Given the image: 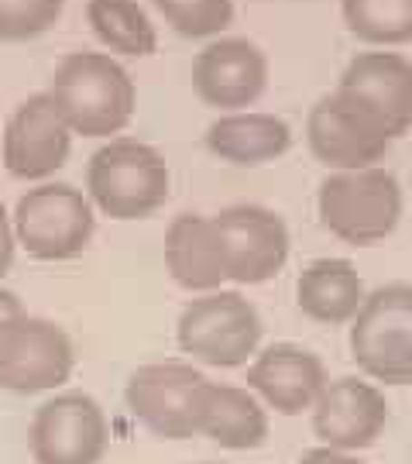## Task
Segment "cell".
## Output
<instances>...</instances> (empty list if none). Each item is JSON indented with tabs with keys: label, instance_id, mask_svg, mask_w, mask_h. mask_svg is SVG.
Returning <instances> with one entry per match:
<instances>
[{
	"label": "cell",
	"instance_id": "cell-2",
	"mask_svg": "<svg viewBox=\"0 0 412 464\" xmlns=\"http://www.w3.org/2000/svg\"><path fill=\"white\" fill-rule=\"evenodd\" d=\"M168 166L138 138H110L86 166L90 203L110 220H145L168 199Z\"/></svg>",
	"mask_w": 412,
	"mask_h": 464
},
{
	"label": "cell",
	"instance_id": "cell-27",
	"mask_svg": "<svg viewBox=\"0 0 412 464\" xmlns=\"http://www.w3.org/2000/svg\"><path fill=\"white\" fill-rule=\"evenodd\" d=\"M24 314V306H21V299L11 293V289H0V327L4 324H11L14 316Z\"/></svg>",
	"mask_w": 412,
	"mask_h": 464
},
{
	"label": "cell",
	"instance_id": "cell-26",
	"mask_svg": "<svg viewBox=\"0 0 412 464\" xmlns=\"http://www.w3.org/2000/svg\"><path fill=\"white\" fill-rule=\"evenodd\" d=\"M299 464H364L358 454H350V450H333V448H313L306 450L302 458H299Z\"/></svg>",
	"mask_w": 412,
	"mask_h": 464
},
{
	"label": "cell",
	"instance_id": "cell-7",
	"mask_svg": "<svg viewBox=\"0 0 412 464\" xmlns=\"http://www.w3.org/2000/svg\"><path fill=\"white\" fill-rule=\"evenodd\" d=\"M210 379L186 362H155L131 372L124 399L131 416L162 440H189L199 433V410Z\"/></svg>",
	"mask_w": 412,
	"mask_h": 464
},
{
	"label": "cell",
	"instance_id": "cell-11",
	"mask_svg": "<svg viewBox=\"0 0 412 464\" xmlns=\"http://www.w3.org/2000/svg\"><path fill=\"white\" fill-rule=\"evenodd\" d=\"M110 448V423L93 396L62 392L38 406L32 420L34 464H100Z\"/></svg>",
	"mask_w": 412,
	"mask_h": 464
},
{
	"label": "cell",
	"instance_id": "cell-20",
	"mask_svg": "<svg viewBox=\"0 0 412 464\" xmlns=\"http://www.w3.org/2000/svg\"><path fill=\"white\" fill-rule=\"evenodd\" d=\"M364 282L347 258H316L299 272L296 303L299 310L327 327L350 324L364 303Z\"/></svg>",
	"mask_w": 412,
	"mask_h": 464
},
{
	"label": "cell",
	"instance_id": "cell-22",
	"mask_svg": "<svg viewBox=\"0 0 412 464\" xmlns=\"http://www.w3.org/2000/svg\"><path fill=\"white\" fill-rule=\"evenodd\" d=\"M344 24L354 38L368 45H409L412 42V0H340Z\"/></svg>",
	"mask_w": 412,
	"mask_h": 464
},
{
	"label": "cell",
	"instance_id": "cell-5",
	"mask_svg": "<svg viewBox=\"0 0 412 464\" xmlns=\"http://www.w3.org/2000/svg\"><path fill=\"white\" fill-rule=\"evenodd\" d=\"M262 316L237 289L199 293L176 324L182 354L214 368H241L262 344Z\"/></svg>",
	"mask_w": 412,
	"mask_h": 464
},
{
	"label": "cell",
	"instance_id": "cell-25",
	"mask_svg": "<svg viewBox=\"0 0 412 464\" xmlns=\"http://www.w3.org/2000/svg\"><path fill=\"white\" fill-rule=\"evenodd\" d=\"M14 227H11V217L4 210V203H0V279L11 272L14 266Z\"/></svg>",
	"mask_w": 412,
	"mask_h": 464
},
{
	"label": "cell",
	"instance_id": "cell-13",
	"mask_svg": "<svg viewBox=\"0 0 412 464\" xmlns=\"http://www.w3.org/2000/svg\"><path fill=\"white\" fill-rule=\"evenodd\" d=\"M313 433L323 448L364 450L371 448L388 427V399L375 382L358 375H340L323 385L313 402Z\"/></svg>",
	"mask_w": 412,
	"mask_h": 464
},
{
	"label": "cell",
	"instance_id": "cell-8",
	"mask_svg": "<svg viewBox=\"0 0 412 464\" xmlns=\"http://www.w3.org/2000/svg\"><path fill=\"white\" fill-rule=\"evenodd\" d=\"M306 141L316 162L333 172H354L381 162L392 134L361 100L333 90L330 97L316 100L306 117Z\"/></svg>",
	"mask_w": 412,
	"mask_h": 464
},
{
	"label": "cell",
	"instance_id": "cell-18",
	"mask_svg": "<svg viewBox=\"0 0 412 464\" xmlns=\"http://www.w3.org/2000/svg\"><path fill=\"white\" fill-rule=\"evenodd\" d=\"M292 145L289 124L275 114L262 111H234L220 114L206 128V149L214 151L220 162L231 166H264L285 155Z\"/></svg>",
	"mask_w": 412,
	"mask_h": 464
},
{
	"label": "cell",
	"instance_id": "cell-28",
	"mask_svg": "<svg viewBox=\"0 0 412 464\" xmlns=\"http://www.w3.org/2000/svg\"><path fill=\"white\" fill-rule=\"evenodd\" d=\"M203 464H216V461H203Z\"/></svg>",
	"mask_w": 412,
	"mask_h": 464
},
{
	"label": "cell",
	"instance_id": "cell-23",
	"mask_svg": "<svg viewBox=\"0 0 412 464\" xmlns=\"http://www.w3.org/2000/svg\"><path fill=\"white\" fill-rule=\"evenodd\" d=\"M151 7L182 38H214L234 21L231 0H151Z\"/></svg>",
	"mask_w": 412,
	"mask_h": 464
},
{
	"label": "cell",
	"instance_id": "cell-1",
	"mask_svg": "<svg viewBox=\"0 0 412 464\" xmlns=\"http://www.w3.org/2000/svg\"><path fill=\"white\" fill-rule=\"evenodd\" d=\"M69 131L82 138H110L134 117L138 90L131 72L107 52H69L49 86Z\"/></svg>",
	"mask_w": 412,
	"mask_h": 464
},
{
	"label": "cell",
	"instance_id": "cell-9",
	"mask_svg": "<svg viewBox=\"0 0 412 464\" xmlns=\"http://www.w3.org/2000/svg\"><path fill=\"white\" fill-rule=\"evenodd\" d=\"M227 282L258 285L279 276L289 262V227L275 210L258 203H234L210 217Z\"/></svg>",
	"mask_w": 412,
	"mask_h": 464
},
{
	"label": "cell",
	"instance_id": "cell-19",
	"mask_svg": "<svg viewBox=\"0 0 412 464\" xmlns=\"http://www.w3.org/2000/svg\"><path fill=\"white\" fill-rule=\"evenodd\" d=\"M199 437L227 450L262 448L268 440V410L251 389L210 382L199 410Z\"/></svg>",
	"mask_w": 412,
	"mask_h": 464
},
{
	"label": "cell",
	"instance_id": "cell-6",
	"mask_svg": "<svg viewBox=\"0 0 412 464\" xmlns=\"http://www.w3.org/2000/svg\"><path fill=\"white\" fill-rule=\"evenodd\" d=\"M14 241L38 262H66L90 248L97 227L93 203L69 183H42L17 199Z\"/></svg>",
	"mask_w": 412,
	"mask_h": 464
},
{
	"label": "cell",
	"instance_id": "cell-15",
	"mask_svg": "<svg viewBox=\"0 0 412 464\" xmlns=\"http://www.w3.org/2000/svg\"><path fill=\"white\" fill-rule=\"evenodd\" d=\"M247 389L282 416H302L313 410L316 396L327 385V365L302 344H272L247 365Z\"/></svg>",
	"mask_w": 412,
	"mask_h": 464
},
{
	"label": "cell",
	"instance_id": "cell-16",
	"mask_svg": "<svg viewBox=\"0 0 412 464\" xmlns=\"http://www.w3.org/2000/svg\"><path fill=\"white\" fill-rule=\"evenodd\" d=\"M340 93L361 100L392 141L412 128V63L398 52H358L340 72Z\"/></svg>",
	"mask_w": 412,
	"mask_h": 464
},
{
	"label": "cell",
	"instance_id": "cell-4",
	"mask_svg": "<svg viewBox=\"0 0 412 464\" xmlns=\"http://www.w3.org/2000/svg\"><path fill=\"white\" fill-rule=\"evenodd\" d=\"M350 358L368 379L412 385V282H388L364 296L350 320Z\"/></svg>",
	"mask_w": 412,
	"mask_h": 464
},
{
	"label": "cell",
	"instance_id": "cell-12",
	"mask_svg": "<svg viewBox=\"0 0 412 464\" xmlns=\"http://www.w3.org/2000/svg\"><path fill=\"white\" fill-rule=\"evenodd\" d=\"M72 131L52 93H34L17 103L4 128V169L14 179H49L66 166Z\"/></svg>",
	"mask_w": 412,
	"mask_h": 464
},
{
	"label": "cell",
	"instance_id": "cell-14",
	"mask_svg": "<svg viewBox=\"0 0 412 464\" xmlns=\"http://www.w3.org/2000/svg\"><path fill=\"white\" fill-rule=\"evenodd\" d=\"M268 86V55L247 38H216L193 63V90L206 107L244 111Z\"/></svg>",
	"mask_w": 412,
	"mask_h": 464
},
{
	"label": "cell",
	"instance_id": "cell-24",
	"mask_svg": "<svg viewBox=\"0 0 412 464\" xmlns=\"http://www.w3.org/2000/svg\"><path fill=\"white\" fill-rule=\"evenodd\" d=\"M66 0H0V42H28L45 34Z\"/></svg>",
	"mask_w": 412,
	"mask_h": 464
},
{
	"label": "cell",
	"instance_id": "cell-17",
	"mask_svg": "<svg viewBox=\"0 0 412 464\" xmlns=\"http://www.w3.org/2000/svg\"><path fill=\"white\" fill-rule=\"evenodd\" d=\"M165 268L189 293H214L227 282L210 217L179 214L165 231Z\"/></svg>",
	"mask_w": 412,
	"mask_h": 464
},
{
	"label": "cell",
	"instance_id": "cell-3",
	"mask_svg": "<svg viewBox=\"0 0 412 464\" xmlns=\"http://www.w3.org/2000/svg\"><path fill=\"white\" fill-rule=\"evenodd\" d=\"M316 210L333 237L354 248H368L398 227L402 186L388 169L378 166L330 172L316 193Z\"/></svg>",
	"mask_w": 412,
	"mask_h": 464
},
{
	"label": "cell",
	"instance_id": "cell-21",
	"mask_svg": "<svg viewBox=\"0 0 412 464\" xmlns=\"http://www.w3.org/2000/svg\"><path fill=\"white\" fill-rule=\"evenodd\" d=\"M86 21L110 52L145 59L158 49L155 24L138 0H86Z\"/></svg>",
	"mask_w": 412,
	"mask_h": 464
},
{
	"label": "cell",
	"instance_id": "cell-10",
	"mask_svg": "<svg viewBox=\"0 0 412 464\" xmlns=\"http://www.w3.org/2000/svg\"><path fill=\"white\" fill-rule=\"evenodd\" d=\"M76 365L69 334L45 316L21 314L0 327V389L49 392L69 382Z\"/></svg>",
	"mask_w": 412,
	"mask_h": 464
}]
</instances>
